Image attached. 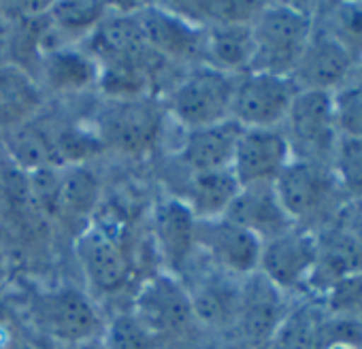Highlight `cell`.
Here are the masks:
<instances>
[{
    "label": "cell",
    "instance_id": "obj_10",
    "mask_svg": "<svg viewBox=\"0 0 362 349\" xmlns=\"http://www.w3.org/2000/svg\"><path fill=\"white\" fill-rule=\"evenodd\" d=\"M134 18L147 47L164 62L203 64L205 30L194 26L168 5H139Z\"/></svg>",
    "mask_w": 362,
    "mask_h": 349
},
{
    "label": "cell",
    "instance_id": "obj_22",
    "mask_svg": "<svg viewBox=\"0 0 362 349\" xmlns=\"http://www.w3.org/2000/svg\"><path fill=\"white\" fill-rule=\"evenodd\" d=\"M239 190L241 186L237 184L233 170L228 168L218 172L188 174L186 194L179 199L192 209L197 220H216L226 215Z\"/></svg>",
    "mask_w": 362,
    "mask_h": 349
},
{
    "label": "cell",
    "instance_id": "obj_4",
    "mask_svg": "<svg viewBox=\"0 0 362 349\" xmlns=\"http://www.w3.org/2000/svg\"><path fill=\"white\" fill-rule=\"evenodd\" d=\"M30 317L43 334L66 345L94 343L105 326L92 296L71 285L39 292L30 302Z\"/></svg>",
    "mask_w": 362,
    "mask_h": 349
},
{
    "label": "cell",
    "instance_id": "obj_27",
    "mask_svg": "<svg viewBox=\"0 0 362 349\" xmlns=\"http://www.w3.org/2000/svg\"><path fill=\"white\" fill-rule=\"evenodd\" d=\"M98 341L103 349H164V343L149 332L130 309L109 317Z\"/></svg>",
    "mask_w": 362,
    "mask_h": 349
},
{
    "label": "cell",
    "instance_id": "obj_25",
    "mask_svg": "<svg viewBox=\"0 0 362 349\" xmlns=\"http://www.w3.org/2000/svg\"><path fill=\"white\" fill-rule=\"evenodd\" d=\"M109 5L100 3H56L49 5L47 20L56 45H81L107 18Z\"/></svg>",
    "mask_w": 362,
    "mask_h": 349
},
{
    "label": "cell",
    "instance_id": "obj_30",
    "mask_svg": "<svg viewBox=\"0 0 362 349\" xmlns=\"http://www.w3.org/2000/svg\"><path fill=\"white\" fill-rule=\"evenodd\" d=\"M317 336L320 332L313 315L309 311H296L284 317L267 349H315Z\"/></svg>",
    "mask_w": 362,
    "mask_h": 349
},
{
    "label": "cell",
    "instance_id": "obj_26",
    "mask_svg": "<svg viewBox=\"0 0 362 349\" xmlns=\"http://www.w3.org/2000/svg\"><path fill=\"white\" fill-rule=\"evenodd\" d=\"M100 182L86 166H62L58 182L56 215L90 218L100 205Z\"/></svg>",
    "mask_w": 362,
    "mask_h": 349
},
{
    "label": "cell",
    "instance_id": "obj_29",
    "mask_svg": "<svg viewBox=\"0 0 362 349\" xmlns=\"http://www.w3.org/2000/svg\"><path fill=\"white\" fill-rule=\"evenodd\" d=\"M339 136H362V79L347 81L332 92Z\"/></svg>",
    "mask_w": 362,
    "mask_h": 349
},
{
    "label": "cell",
    "instance_id": "obj_9",
    "mask_svg": "<svg viewBox=\"0 0 362 349\" xmlns=\"http://www.w3.org/2000/svg\"><path fill=\"white\" fill-rule=\"evenodd\" d=\"M73 249L86 281L96 294L115 296L126 290L132 277V262L124 243L109 226L90 222L75 237Z\"/></svg>",
    "mask_w": 362,
    "mask_h": 349
},
{
    "label": "cell",
    "instance_id": "obj_32",
    "mask_svg": "<svg viewBox=\"0 0 362 349\" xmlns=\"http://www.w3.org/2000/svg\"><path fill=\"white\" fill-rule=\"evenodd\" d=\"M0 151H3V145H0Z\"/></svg>",
    "mask_w": 362,
    "mask_h": 349
},
{
    "label": "cell",
    "instance_id": "obj_1",
    "mask_svg": "<svg viewBox=\"0 0 362 349\" xmlns=\"http://www.w3.org/2000/svg\"><path fill=\"white\" fill-rule=\"evenodd\" d=\"M315 20L298 5H262L252 22L254 58L250 71L292 77L311 39Z\"/></svg>",
    "mask_w": 362,
    "mask_h": 349
},
{
    "label": "cell",
    "instance_id": "obj_6",
    "mask_svg": "<svg viewBox=\"0 0 362 349\" xmlns=\"http://www.w3.org/2000/svg\"><path fill=\"white\" fill-rule=\"evenodd\" d=\"M130 311L162 343L188 336L199 328L188 288L170 273H158L145 279Z\"/></svg>",
    "mask_w": 362,
    "mask_h": 349
},
{
    "label": "cell",
    "instance_id": "obj_21",
    "mask_svg": "<svg viewBox=\"0 0 362 349\" xmlns=\"http://www.w3.org/2000/svg\"><path fill=\"white\" fill-rule=\"evenodd\" d=\"M254 58L252 24H226L205 28L203 64L239 77L250 71Z\"/></svg>",
    "mask_w": 362,
    "mask_h": 349
},
{
    "label": "cell",
    "instance_id": "obj_19",
    "mask_svg": "<svg viewBox=\"0 0 362 349\" xmlns=\"http://www.w3.org/2000/svg\"><path fill=\"white\" fill-rule=\"evenodd\" d=\"M224 218L239 224L262 243L294 228V222L284 211L273 184L241 188Z\"/></svg>",
    "mask_w": 362,
    "mask_h": 349
},
{
    "label": "cell",
    "instance_id": "obj_24",
    "mask_svg": "<svg viewBox=\"0 0 362 349\" xmlns=\"http://www.w3.org/2000/svg\"><path fill=\"white\" fill-rule=\"evenodd\" d=\"M188 292L199 328H211L220 332L235 328L241 288H230L224 281H205L194 290L188 288Z\"/></svg>",
    "mask_w": 362,
    "mask_h": 349
},
{
    "label": "cell",
    "instance_id": "obj_5",
    "mask_svg": "<svg viewBox=\"0 0 362 349\" xmlns=\"http://www.w3.org/2000/svg\"><path fill=\"white\" fill-rule=\"evenodd\" d=\"M277 199L294 226L315 222L332 211L341 192L332 168L320 162L292 158L275 179Z\"/></svg>",
    "mask_w": 362,
    "mask_h": 349
},
{
    "label": "cell",
    "instance_id": "obj_31",
    "mask_svg": "<svg viewBox=\"0 0 362 349\" xmlns=\"http://www.w3.org/2000/svg\"><path fill=\"white\" fill-rule=\"evenodd\" d=\"M334 39H339L356 58L362 56V3H343L330 9V28H326Z\"/></svg>",
    "mask_w": 362,
    "mask_h": 349
},
{
    "label": "cell",
    "instance_id": "obj_23",
    "mask_svg": "<svg viewBox=\"0 0 362 349\" xmlns=\"http://www.w3.org/2000/svg\"><path fill=\"white\" fill-rule=\"evenodd\" d=\"M0 145H3V151H7V155L13 160V164L26 174L43 168L62 166L56 151L54 130L39 126L37 119L13 132L0 134Z\"/></svg>",
    "mask_w": 362,
    "mask_h": 349
},
{
    "label": "cell",
    "instance_id": "obj_8",
    "mask_svg": "<svg viewBox=\"0 0 362 349\" xmlns=\"http://www.w3.org/2000/svg\"><path fill=\"white\" fill-rule=\"evenodd\" d=\"M296 94L292 77L247 71L235 79L230 119L241 128H281Z\"/></svg>",
    "mask_w": 362,
    "mask_h": 349
},
{
    "label": "cell",
    "instance_id": "obj_13",
    "mask_svg": "<svg viewBox=\"0 0 362 349\" xmlns=\"http://www.w3.org/2000/svg\"><path fill=\"white\" fill-rule=\"evenodd\" d=\"M197 249H201L224 275L252 277L258 273L262 241L228 218L199 220Z\"/></svg>",
    "mask_w": 362,
    "mask_h": 349
},
{
    "label": "cell",
    "instance_id": "obj_16",
    "mask_svg": "<svg viewBox=\"0 0 362 349\" xmlns=\"http://www.w3.org/2000/svg\"><path fill=\"white\" fill-rule=\"evenodd\" d=\"M37 81L43 92L73 96L98 85V64L86 45H54L37 62Z\"/></svg>",
    "mask_w": 362,
    "mask_h": 349
},
{
    "label": "cell",
    "instance_id": "obj_2",
    "mask_svg": "<svg viewBox=\"0 0 362 349\" xmlns=\"http://www.w3.org/2000/svg\"><path fill=\"white\" fill-rule=\"evenodd\" d=\"M164 107L145 98H103L92 117V130L105 151L128 158H141L151 151L160 138Z\"/></svg>",
    "mask_w": 362,
    "mask_h": 349
},
{
    "label": "cell",
    "instance_id": "obj_15",
    "mask_svg": "<svg viewBox=\"0 0 362 349\" xmlns=\"http://www.w3.org/2000/svg\"><path fill=\"white\" fill-rule=\"evenodd\" d=\"M356 56L326 28L313 26L311 39L292 75L298 90L334 92L351 75Z\"/></svg>",
    "mask_w": 362,
    "mask_h": 349
},
{
    "label": "cell",
    "instance_id": "obj_12",
    "mask_svg": "<svg viewBox=\"0 0 362 349\" xmlns=\"http://www.w3.org/2000/svg\"><path fill=\"white\" fill-rule=\"evenodd\" d=\"M317 264V237L294 226L292 230L262 243L258 273L279 292L307 283Z\"/></svg>",
    "mask_w": 362,
    "mask_h": 349
},
{
    "label": "cell",
    "instance_id": "obj_14",
    "mask_svg": "<svg viewBox=\"0 0 362 349\" xmlns=\"http://www.w3.org/2000/svg\"><path fill=\"white\" fill-rule=\"evenodd\" d=\"M197 215L179 196H164L151 209V237L166 273L181 275L197 252Z\"/></svg>",
    "mask_w": 362,
    "mask_h": 349
},
{
    "label": "cell",
    "instance_id": "obj_28",
    "mask_svg": "<svg viewBox=\"0 0 362 349\" xmlns=\"http://www.w3.org/2000/svg\"><path fill=\"white\" fill-rule=\"evenodd\" d=\"M330 168L341 192L362 201V136H339Z\"/></svg>",
    "mask_w": 362,
    "mask_h": 349
},
{
    "label": "cell",
    "instance_id": "obj_11",
    "mask_svg": "<svg viewBox=\"0 0 362 349\" xmlns=\"http://www.w3.org/2000/svg\"><path fill=\"white\" fill-rule=\"evenodd\" d=\"M294 153L281 128H241L230 170L241 188L275 184Z\"/></svg>",
    "mask_w": 362,
    "mask_h": 349
},
{
    "label": "cell",
    "instance_id": "obj_18",
    "mask_svg": "<svg viewBox=\"0 0 362 349\" xmlns=\"http://www.w3.org/2000/svg\"><path fill=\"white\" fill-rule=\"evenodd\" d=\"M239 134L241 126L233 119L199 130H188L177 149V160L188 174L228 170Z\"/></svg>",
    "mask_w": 362,
    "mask_h": 349
},
{
    "label": "cell",
    "instance_id": "obj_7",
    "mask_svg": "<svg viewBox=\"0 0 362 349\" xmlns=\"http://www.w3.org/2000/svg\"><path fill=\"white\" fill-rule=\"evenodd\" d=\"M284 124L288 126L286 136L294 158L330 164L339 141L332 92L298 90Z\"/></svg>",
    "mask_w": 362,
    "mask_h": 349
},
{
    "label": "cell",
    "instance_id": "obj_17",
    "mask_svg": "<svg viewBox=\"0 0 362 349\" xmlns=\"http://www.w3.org/2000/svg\"><path fill=\"white\" fill-rule=\"evenodd\" d=\"M252 277L254 281L245 290L241 288L239 313L233 330L243 345L264 349L286 315L281 313L279 290L273 288L260 273H254Z\"/></svg>",
    "mask_w": 362,
    "mask_h": 349
},
{
    "label": "cell",
    "instance_id": "obj_3",
    "mask_svg": "<svg viewBox=\"0 0 362 349\" xmlns=\"http://www.w3.org/2000/svg\"><path fill=\"white\" fill-rule=\"evenodd\" d=\"M235 79L214 66L197 64L175 81L164 111L186 132L230 119Z\"/></svg>",
    "mask_w": 362,
    "mask_h": 349
},
{
    "label": "cell",
    "instance_id": "obj_20",
    "mask_svg": "<svg viewBox=\"0 0 362 349\" xmlns=\"http://www.w3.org/2000/svg\"><path fill=\"white\" fill-rule=\"evenodd\" d=\"M43 105L45 92L37 75L20 64L0 60V134L35 122Z\"/></svg>",
    "mask_w": 362,
    "mask_h": 349
}]
</instances>
